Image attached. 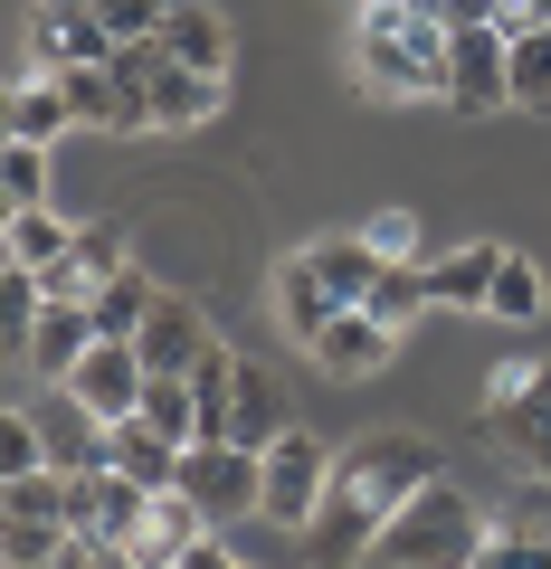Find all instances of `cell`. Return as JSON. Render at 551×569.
<instances>
[{"label": "cell", "mask_w": 551, "mask_h": 569, "mask_svg": "<svg viewBox=\"0 0 551 569\" xmlns=\"http://www.w3.org/2000/svg\"><path fill=\"white\" fill-rule=\"evenodd\" d=\"M0 522H67V475H58V466L0 475Z\"/></svg>", "instance_id": "cb8c5ba5"}, {"label": "cell", "mask_w": 551, "mask_h": 569, "mask_svg": "<svg viewBox=\"0 0 551 569\" xmlns=\"http://www.w3.org/2000/svg\"><path fill=\"white\" fill-rule=\"evenodd\" d=\"M144 380H152V370H144L134 342H96L77 370H67V389H77L86 408H105V418H134V408H144Z\"/></svg>", "instance_id": "30bf717a"}, {"label": "cell", "mask_w": 551, "mask_h": 569, "mask_svg": "<svg viewBox=\"0 0 551 569\" xmlns=\"http://www.w3.org/2000/svg\"><path fill=\"white\" fill-rule=\"evenodd\" d=\"M163 10H171V0H105V29H115V48H124V39H152V29H163Z\"/></svg>", "instance_id": "4dcf8cb0"}, {"label": "cell", "mask_w": 551, "mask_h": 569, "mask_svg": "<svg viewBox=\"0 0 551 569\" xmlns=\"http://www.w3.org/2000/svg\"><path fill=\"white\" fill-rule=\"evenodd\" d=\"M494 20H504V29H542L551 0H494Z\"/></svg>", "instance_id": "836d02e7"}, {"label": "cell", "mask_w": 551, "mask_h": 569, "mask_svg": "<svg viewBox=\"0 0 551 569\" xmlns=\"http://www.w3.org/2000/svg\"><path fill=\"white\" fill-rule=\"evenodd\" d=\"M485 541H494V522L447 485V475H429V485H419L381 531H371V560H409V569H485Z\"/></svg>", "instance_id": "3957f363"}, {"label": "cell", "mask_w": 551, "mask_h": 569, "mask_svg": "<svg viewBox=\"0 0 551 569\" xmlns=\"http://www.w3.org/2000/svg\"><path fill=\"white\" fill-rule=\"evenodd\" d=\"M513 104L523 114H551V20L513 29Z\"/></svg>", "instance_id": "484cf974"}, {"label": "cell", "mask_w": 551, "mask_h": 569, "mask_svg": "<svg viewBox=\"0 0 551 569\" xmlns=\"http://www.w3.org/2000/svg\"><path fill=\"white\" fill-rule=\"evenodd\" d=\"M485 313H504V323H532V313H542V266L504 247V266H494V295H485Z\"/></svg>", "instance_id": "83f0119b"}, {"label": "cell", "mask_w": 551, "mask_h": 569, "mask_svg": "<svg viewBox=\"0 0 551 569\" xmlns=\"http://www.w3.org/2000/svg\"><path fill=\"white\" fill-rule=\"evenodd\" d=\"M305 351H314V361L333 370V380H371V370H381L390 351H400V332H390V323H381L371 305H343V313H333V323L314 332Z\"/></svg>", "instance_id": "9c48e42d"}, {"label": "cell", "mask_w": 551, "mask_h": 569, "mask_svg": "<svg viewBox=\"0 0 551 569\" xmlns=\"http://www.w3.org/2000/svg\"><path fill=\"white\" fill-rule=\"evenodd\" d=\"M144 313H152V284L134 276V266L96 284V332H105V342H134V332H144Z\"/></svg>", "instance_id": "d4e9b609"}, {"label": "cell", "mask_w": 551, "mask_h": 569, "mask_svg": "<svg viewBox=\"0 0 551 569\" xmlns=\"http://www.w3.org/2000/svg\"><path fill=\"white\" fill-rule=\"evenodd\" d=\"M447 104L456 114L513 104V29L504 20H456V39H447Z\"/></svg>", "instance_id": "8992f818"}, {"label": "cell", "mask_w": 551, "mask_h": 569, "mask_svg": "<svg viewBox=\"0 0 551 569\" xmlns=\"http://www.w3.org/2000/svg\"><path fill=\"white\" fill-rule=\"evenodd\" d=\"M0 190H10V209H48V142H10L0 152Z\"/></svg>", "instance_id": "f1b7e54d"}, {"label": "cell", "mask_w": 551, "mask_h": 569, "mask_svg": "<svg viewBox=\"0 0 551 569\" xmlns=\"http://www.w3.org/2000/svg\"><path fill=\"white\" fill-rule=\"evenodd\" d=\"M115 475H134V485H181V437H163V427L144 418H115Z\"/></svg>", "instance_id": "ac0fdd59"}, {"label": "cell", "mask_w": 551, "mask_h": 569, "mask_svg": "<svg viewBox=\"0 0 551 569\" xmlns=\"http://www.w3.org/2000/svg\"><path fill=\"white\" fill-rule=\"evenodd\" d=\"M504 522H513V531H532V541H551V475L513 493V512H504Z\"/></svg>", "instance_id": "1f68e13d"}, {"label": "cell", "mask_w": 551, "mask_h": 569, "mask_svg": "<svg viewBox=\"0 0 551 569\" xmlns=\"http://www.w3.org/2000/svg\"><path fill=\"white\" fill-rule=\"evenodd\" d=\"M0 123H10V142H58L67 123H77V104H67V77H58V67L20 77V86H10V104H0Z\"/></svg>", "instance_id": "4fadbf2b"}, {"label": "cell", "mask_w": 551, "mask_h": 569, "mask_svg": "<svg viewBox=\"0 0 551 569\" xmlns=\"http://www.w3.org/2000/svg\"><path fill=\"white\" fill-rule=\"evenodd\" d=\"M324 493H333V456H324V437L286 427V437L266 447V503H257V512H266L276 531H314Z\"/></svg>", "instance_id": "5b68a950"}, {"label": "cell", "mask_w": 551, "mask_h": 569, "mask_svg": "<svg viewBox=\"0 0 551 569\" xmlns=\"http://www.w3.org/2000/svg\"><path fill=\"white\" fill-rule=\"evenodd\" d=\"M447 39H456V20L437 0H362L352 67H362L371 96H447Z\"/></svg>", "instance_id": "7a4b0ae2"}, {"label": "cell", "mask_w": 551, "mask_h": 569, "mask_svg": "<svg viewBox=\"0 0 551 569\" xmlns=\"http://www.w3.org/2000/svg\"><path fill=\"white\" fill-rule=\"evenodd\" d=\"M362 238L381 247V257H409V247H419V219H409V209H381V219H371Z\"/></svg>", "instance_id": "d6a6232c"}, {"label": "cell", "mask_w": 551, "mask_h": 569, "mask_svg": "<svg viewBox=\"0 0 551 569\" xmlns=\"http://www.w3.org/2000/svg\"><path fill=\"white\" fill-rule=\"evenodd\" d=\"M276 313H286V332H295V342H314V332H324V323H333L343 305H333V284L314 276L305 257H295L286 276H276Z\"/></svg>", "instance_id": "d6986e66"}, {"label": "cell", "mask_w": 551, "mask_h": 569, "mask_svg": "<svg viewBox=\"0 0 551 569\" xmlns=\"http://www.w3.org/2000/svg\"><path fill=\"white\" fill-rule=\"evenodd\" d=\"M29 39H39V67H105L115 58L105 0H39L29 10Z\"/></svg>", "instance_id": "ba28073f"}, {"label": "cell", "mask_w": 551, "mask_h": 569, "mask_svg": "<svg viewBox=\"0 0 551 569\" xmlns=\"http://www.w3.org/2000/svg\"><path fill=\"white\" fill-rule=\"evenodd\" d=\"M494 437H504L532 475H551V389H523L513 408H494Z\"/></svg>", "instance_id": "44dd1931"}, {"label": "cell", "mask_w": 551, "mask_h": 569, "mask_svg": "<svg viewBox=\"0 0 551 569\" xmlns=\"http://www.w3.org/2000/svg\"><path fill=\"white\" fill-rule=\"evenodd\" d=\"M152 39H163L181 67H209V77H228V20H219V10H200V0H171Z\"/></svg>", "instance_id": "2e32d148"}, {"label": "cell", "mask_w": 551, "mask_h": 569, "mask_svg": "<svg viewBox=\"0 0 551 569\" xmlns=\"http://www.w3.org/2000/svg\"><path fill=\"white\" fill-rule=\"evenodd\" d=\"M181 493L219 531L247 522V512L266 503V447H238V437H200V447H181Z\"/></svg>", "instance_id": "277c9868"}, {"label": "cell", "mask_w": 551, "mask_h": 569, "mask_svg": "<svg viewBox=\"0 0 551 569\" xmlns=\"http://www.w3.org/2000/svg\"><path fill=\"white\" fill-rule=\"evenodd\" d=\"M523 389H532V361H513V370H494V389H485V399H494V408H513Z\"/></svg>", "instance_id": "e575fe53"}, {"label": "cell", "mask_w": 551, "mask_h": 569, "mask_svg": "<svg viewBox=\"0 0 551 569\" xmlns=\"http://www.w3.org/2000/svg\"><path fill=\"white\" fill-rule=\"evenodd\" d=\"M39 437H48V466H58V475L115 466V418H105V408H86L67 380H48V399H39Z\"/></svg>", "instance_id": "52a82bcc"}, {"label": "cell", "mask_w": 551, "mask_h": 569, "mask_svg": "<svg viewBox=\"0 0 551 569\" xmlns=\"http://www.w3.org/2000/svg\"><path fill=\"white\" fill-rule=\"evenodd\" d=\"M134 351H144V370H190V361L209 351L200 305H190V295H152V313H144V332H134Z\"/></svg>", "instance_id": "8fae6325"}, {"label": "cell", "mask_w": 551, "mask_h": 569, "mask_svg": "<svg viewBox=\"0 0 551 569\" xmlns=\"http://www.w3.org/2000/svg\"><path fill=\"white\" fill-rule=\"evenodd\" d=\"M144 96H152V123H163V133H190V123H209V114L228 104V77H209V67H181V58H171Z\"/></svg>", "instance_id": "7c38bea8"}, {"label": "cell", "mask_w": 551, "mask_h": 569, "mask_svg": "<svg viewBox=\"0 0 551 569\" xmlns=\"http://www.w3.org/2000/svg\"><path fill=\"white\" fill-rule=\"evenodd\" d=\"M96 342H105V332H96V305H48L39 332H29V361H39V380H67Z\"/></svg>", "instance_id": "5bb4252c"}, {"label": "cell", "mask_w": 551, "mask_h": 569, "mask_svg": "<svg viewBox=\"0 0 551 569\" xmlns=\"http://www.w3.org/2000/svg\"><path fill=\"white\" fill-rule=\"evenodd\" d=\"M429 475H447L429 437H362V447H343V466H333V493H324V512H314L305 541L324 550V560H343V550H371V531H381L390 512L409 503V493L429 485Z\"/></svg>", "instance_id": "6da1fadb"}, {"label": "cell", "mask_w": 551, "mask_h": 569, "mask_svg": "<svg viewBox=\"0 0 551 569\" xmlns=\"http://www.w3.org/2000/svg\"><path fill=\"white\" fill-rule=\"evenodd\" d=\"M67 522H0V560L10 569H67Z\"/></svg>", "instance_id": "4316f807"}, {"label": "cell", "mask_w": 551, "mask_h": 569, "mask_svg": "<svg viewBox=\"0 0 551 569\" xmlns=\"http://www.w3.org/2000/svg\"><path fill=\"white\" fill-rule=\"evenodd\" d=\"M0 247H10L20 266H39V276H48V266L77 257V228H67L58 209H10V238H0Z\"/></svg>", "instance_id": "ffe728a7"}, {"label": "cell", "mask_w": 551, "mask_h": 569, "mask_svg": "<svg viewBox=\"0 0 551 569\" xmlns=\"http://www.w3.org/2000/svg\"><path fill=\"white\" fill-rule=\"evenodd\" d=\"M77 266H86V276H124V266H134V257H124V228H77Z\"/></svg>", "instance_id": "f546056e"}, {"label": "cell", "mask_w": 551, "mask_h": 569, "mask_svg": "<svg viewBox=\"0 0 551 569\" xmlns=\"http://www.w3.org/2000/svg\"><path fill=\"white\" fill-rule=\"evenodd\" d=\"M286 380H276V370H257V361H238V418H228V437H238V447H276V437H286Z\"/></svg>", "instance_id": "9a60e30c"}, {"label": "cell", "mask_w": 551, "mask_h": 569, "mask_svg": "<svg viewBox=\"0 0 551 569\" xmlns=\"http://www.w3.org/2000/svg\"><path fill=\"white\" fill-rule=\"evenodd\" d=\"M494 266H504V247H456V257H437L429 266V284H437V305H485L494 295Z\"/></svg>", "instance_id": "603a6c76"}, {"label": "cell", "mask_w": 551, "mask_h": 569, "mask_svg": "<svg viewBox=\"0 0 551 569\" xmlns=\"http://www.w3.org/2000/svg\"><path fill=\"white\" fill-rule=\"evenodd\" d=\"M419 305H437L429 266H419V257H390V266H381V284H371V313H381L390 332H409V323H419Z\"/></svg>", "instance_id": "7402d4cb"}, {"label": "cell", "mask_w": 551, "mask_h": 569, "mask_svg": "<svg viewBox=\"0 0 551 569\" xmlns=\"http://www.w3.org/2000/svg\"><path fill=\"white\" fill-rule=\"evenodd\" d=\"M305 266L333 284V305H371V284H381V266H390V257H381L371 238H314V247H305Z\"/></svg>", "instance_id": "e0dca14e"}]
</instances>
